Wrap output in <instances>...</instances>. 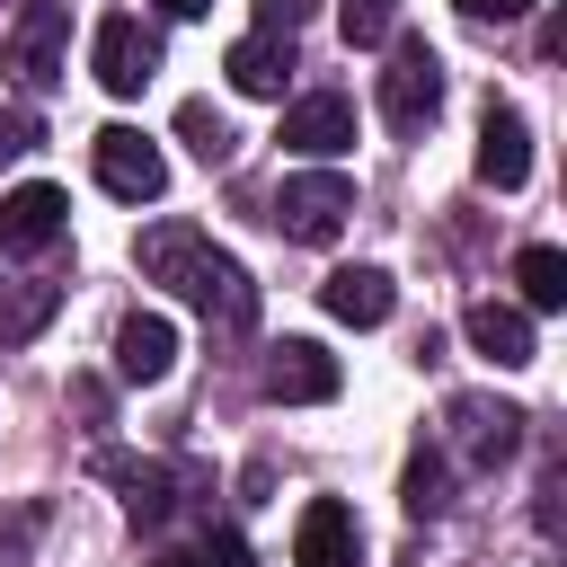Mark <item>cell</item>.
Segmentation results:
<instances>
[{"label": "cell", "mask_w": 567, "mask_h": 567, "mask_svg": "<svg viewBox=\"0 0 567 567\" xmlns=\"http://www.w3.org/2000/svg\"><path fill=\"white\" fill-rule=\"evenodd\" d=\"M133 257H142V275H151V284H168L177 301H195L221 337H248V328H257V284H248V266H239V257H221L195 221H151Z\"/></svg>", "instance_id": "1"}, {"label": "cell", "mask_w": 567, "mask_h": 567, "mask_svg": "<svg viewBox=\"0 0 567 567\" xmlns=\"http://www.w3.org/2000/svg\"><path fill=\"white\" fill-rule=\"evenodd\" d=\"M523 408H505V399H478V390H452L443 399V461H461V470H505L514 452H523Z\"/></svg>", "instance_id": "2"}, {"label": "cell", "mask_w": 567, "mask_h": 567, "mask_svg": "<svg viewBox=\"0 0 567 567\" xmlns=\"http://www.w3.org/2000/svg\"><path fill=\"white\" fill-rule=\"evenodd\" d=\"M346 213H354V177L346 168H301V177L275 186V230L301 239V248H328L346 230Z\"/></svg>", "instance_id": "3"}, {"label": "cell", "mask_w": 567, "mask_h": 567, "mask_svg": "<svg viewBox=\"0 0 567 567\" xmlns=\"http://www.w3.org/2000/svg\"><path fill=\"white\" fill-rule=\"evenodd\" d=\"M381 115H390V133H425V124L443 115V62H434V44H425V35H399V44H390Z\"/></svg>", "instance_id": "4"}, {"label": "cell", "mask_w": 567, "mask_h": 567, "mask_svg": "<svg viewBox=\"0 0 567 567\" xmlns=\"http://www.w3.org/2000/svg\"><path fill=\"white\" fill-rule=\"evenodd\" d=\"M62 44H71V0H27L18 9V27H9V71H18V89H53L71 62H62Z\"/></svg>", "instance_id": "5"}, {"label": "cell", "mask_w": 567, "mask_h": 567, "mask_svg": "<svg viewBox=\"0 0 567 567\" xmlns=\"http://www.w3.org/2000/svg\"><path fill=\"white\" fill-rule=\"evenodd\" d=\"M89 71H97V89H106V97H142V89H151V71H159V35H151L133 9H115V18H97Z\"/></svg>", "instance_id": "6"}, {"label": "cell", "mask_w": 567, "mask_h": 567, "mask_svg": "<svg viewBox=\"0 0 567 567\" xmlns=\"http://www.w3.org/2000/svg\"><path fill=\"white\" fill-rule=\"evenodd\" d=\"M257 390H266L275 408H319V399H337V390H346V372H337V354H328L319 337H284V346H266Z\"/></svg>", "instance_id": "7"}, {"label": "cell", "mask_w": 567, "mask_h": 567, "mask_svg": "<svg viewBox=\"0 0 567 567\" xmlns=\"http://www.w3.org/2000/svg\"><path fill=\"white\" fill-rule=\"evenodd\" d=\"M89 159H97V186H106L115 204H151V195L168 186L159 142H151V133H133V124H106V133L89 142Z\"/></svg>", "instance_id": "8"}, {"label": "cell", "mask_w": 567, "mask_h": 567, "mask_svg": "<svg viewBox=\"0 0 567 567\" xmlns=\"http://www.w3.org/2000/svg\"><path fill=\"white\" fill-rule=\"evenodd\" d=\"M89 470H97L106 487H124V514H133V523H151V532L177 514V487H195V478H204V470H177V461H133V452H97Z\"/></svg>", "instance_id": "9"}, {"label": "cell", "mask_w": 567, "mask_h": 567, "mask_svg": "<svg viewBox=\"0 0 567 567\" xmlns=\"http://www.w3.org/2000/svg\"><path fill=\"white\" fill-rule=\"evenodd\" d=\"M62 230H71L62 186H9L0 195V248L9 257H44V248H62Z\"/></svg>", "instance_id": "10"}, {"label": "cell", "mask_w": 567, "mask_h": 567, "mask_svg": "<svg viewBox=\"0 0 567 567\" xmlns=\"http://www.w3.org/2000/svg\"><path fill=\"white\" fill-rule=\"evenodd\" d=\"M292 567H363V523L346 496H310L292 523Z\"/></svg>", "instance_id": "11"}, {"label": "cell", "mask_w": 567, "mask_h": 567, "mask_svg": "<svg viewBox=\"0 0 567 567\" xmlns=\"http://www.w3.org/2000/svg\"><path fill=\"white\" fill-rule=\"evenodd\" d=\"M275 142L301 151V159H337V151L354 142V106H346L337 89H310V97L284 106V133H275Z\"/></svg>", "instance_id": "12"}, {"label": "cell", "mask_w": 567, "mask_h": 567, "mask_svg": "<svg viewBox=\"0 0 567 567\" xmlns=\"http://www.w3.org/2000/svg\"><path fill=\"white\" fill-rule=\"evenodd\" d=\"M478 177H487L496 195H514V186L532 177V133H523V115L496 106V97H487V115H478Z\"/></svg>", "instance_id": "13"}, {"label": "cell", "mask_w": 567, "mask_h": 567, "mask_svg": "<svg viewBox=\"0 0 567 567\" xmlns=\"http://www.w3.org/2000/svg\"><path fill=\"white\" fill-rule=\"evenodd\" d=\"M221 71H230V89L239 97H284V80H292V35H239L230 53H221Z\"/></svg>", "instance_id": "14"}, {"label": "cell", "mask_w": 567, "mask_h": 567, "mask_svg": "<svg viewBox=\"0 0 567 567\" xmlns=\"http://www.w3.org/2000/svg\"><path fill=\"white\" fill-rule=\"evenodd\" d=\"M470 346L496 363V372H523L532 363V310H514V301H470Z\"/></svg>", "instance_id": "15"}, {"label": "cell", "mask_w": 567, "mask_h": 567, "mask_svg": "<svg viewBox=\"0 0 567 567\" xmlns=\"http://www.w3.org/2000/svg\"><path fill=\"white\" fill-rule=\"evenodd\" d=\"M319 301H328V319H346V328H381L399 292H390L381 266H337V275L319 284Z\"/></svg>", "instance_id": "16"}, {"label": "cell", "mask_w": 567, "mask_h": 567, "mask_svg": "<svg viewBox=\"0 0 567 567\" xmlns=\"http://www.w3.org/2000/svg\"><path fill=\"white\" fill-rule=\"evenodd\" d=\"M168 363H177V328H168L159 310H133V319L115 328V372H124V381H168Z\"/></svg>", "instance_id": "17"}, {"label": "cell", "mask_w": 567, "mask_h": 567, "mask_svg": "<svg viewBox=\"0 0 567 567\" xmlns=\"http://www.w3.org/2000/svg\"><path fill=\"white\" fill-rule=\"evenodd\" d=\"M399 505H408V523H443V514H452V461H443V443H416V452H408Z\"/></svg>", "instance_id": "18"}, {"label": "cell", "mask_w": 567, "mask_h": 567, "mask_svg": "<svg viewBox=\"0 0 567 567\" xmlns=\"http://www.w3.org/2000/svg\"><path fill=\"white\" fill-rule=\"evenodd\" d=\"M177 133H186V151H195L204 168H230V159H239V133H230V115H213L204 97H186V106H177Z\"/></svg>", "instance_id": "19"}, {"label": "cell", "mask_w": 567, "mask_h": 567, "mask_svg": "<svg viewBox=\"0 0 567 567\" xmlns=\"http://www.w3.org/2000/svg\"><path fill=\"white\" fill-rule=\"evenodd\" d=\"M514 284H523V310H567V257L558 248H523Z\"/></svg>", "instance_id": "20"}, {"label": "cell", "mask_w": 567, "mask_h": 567, "mask_svg": "<svg viewBox=\"0 0 567 567\" xmlns=\"http://www.w3.org/2000/svg\"><path fill=\"white\" fill-rule=\"evenodd\" d=\"M53 284H0V346H27L44 319H53Z\"/></svg>", "instance_id": "21"}, {"label": "cell", "mask_w": 567, "mask_h": 567, "mask_svg": "<svg viewBox=\"0 0 567 567\" xmlns=\"http://www.w3.org/2000/svg\"><path fill=\"white\" fill-rule=\"evenodd\" d=\"M151 567H257V549H248L239 532H204L195 549H159Z\"/></svg>", "instance_id": "22"}, {"label": "cell", "mask_w": 567, "mask_h": 567, "mask_svg": "<svg viewBox=\"0 0 567 567\" xmlns=\"http://www.w3.org/2000/svg\"><path fill=\"white\" fill-rule=\"evenodd\" d=\"M337 27H346V44H390L399 35V0H337Z\"/></svg>", "instance_id": "23"}, {"label": "cell", "mask_w": 567, "mask_h": 567, "mask_svg": "<svg viewBox=\"0 0 567 567\" xmlns=\"http://www.w3.org/2000/svg\"><path fill=\"white\" fill-rule=\"evenodd\" d=\"M18 151H35V115H27V106H0V168H9Z\"/></svg>", "instance_id": "24"}, {"label": "cell", "mask_w": 567, "mask_h": 567, "mask_svg": "<svg viewBox=\"0 0 567 567\" xmlns=\"http://www.w3.org/2000/svg\"><path fill=\"white\" fill-rule=\"evenodd\" d=\"M310 9H319V0H257V27H266V35H292Z\"/></svg>", "instance_id": "25"}, {"label": "cell", "mask_w": 567, "mask_h": 567, "mask_svg": "<svg viewBox=\"0 0 567 567\" xmlns=\"http://www.w3.org/2000/svg\"><path fill=\"white\" fill-rule=\"evenodd\" d=\"M461 18L470 27H514V18H532V0H461Z\"/></svg>", "instance_id": "26"}, {"label": "cell", "mask_w": 567, "mask_h": 567, "mask_svg": "<svg viewBox=\"0 0 567 567\" xmlns=\"http://www.w3.org/2000/svg\"><path fill=\"white\" fill-rule=\"evenodd\" d=\"M71 408H80L89 425H106V381H71Z\"/></svg>", "instance_id": "27"}, {"label": "cell", "mask_w": 567, "mask_h": 567, "mask_svg": "<svg viewBox=\"0 0 567 567\" xmlns=\"http://www.w3.org/2000/svg\"><path fill=\"white\" fill-rule=\"evenodd\" d=\"M151 9H159V18H204L213 0H151Z\"/></svg>", "instance_id": "28"}]
</instances>
